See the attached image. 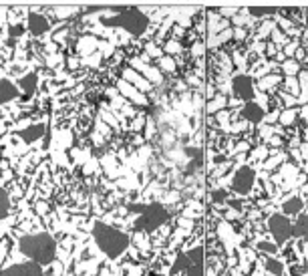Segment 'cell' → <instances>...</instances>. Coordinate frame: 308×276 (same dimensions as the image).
<instances>
[{
	"instance_id": "cell-1",
	"label": "cell",
	"mask_w": 308,
	"mask_h": 276,
	"mask_svg": "<svg viewBox=\"0 0 308 276\" xmlns=\"http://www.w3.org/2000/svg\"><path fill=\"white\" fill-rule=\"evenodd\" d=\"M19 250L39 266H47L57 258V242L49 232L27 234L19 240Z\"/></svg>"
},
{
	"instance_id": "cell-2",
	"label": "cell",
	"mask_w": 308,
	"mask_h": 276,
	"mask_svg": "<svg viewBox=\"0 0 308 276\" xmlns=\"http://www.w3.org/2000/svg\"><path fill=\"white\" fill-rule=\"evenodd\" d=\"M93 238H95L99 250L111 260H117L129 248V236L125 232H121L119 228H115L111 224H105V222L95 224Z\"/></svg>"
},
{
	"instance_id": "cell-3",
	"label": "cell",
	"mask_w": 308,
	"mask_h": 276,
	"mask_svg": "<svg viewBox=\"0 0 308 276\" xmlns=\"http://www.w3.org/2000/svg\"><path fill=\"white\" fill-rule=\"evenodd\" d=\"M105 25L107 27H119L133 37H141L147 31L149 19L145 17V13H141L139 9L133 7V9H121L119 15L113 17V19H107Z\"/></svg>"
},
{
	"instance_id": "cell-4",
	"label": "cell",
	"mask_w": 308,
	"mask_h": 276,
	"mask_svg": "<svg viewBox=\"0 0 308 276\" xmlns=\"http://www.w3.org/2000/svg\"><path fill=\"white\" fill-rule=\"evenodd\" d=\"M131 210L139 212L133 228L137 232H153L168 220V210L162 204H149V206H131Z\"/></svg>"
},
{
	"instance_id": "cell-5",
	"label": "cell",
	"mask_w": 308,
	"mask_h": 276,
	"mask_svg": "<svg viewBox=\"0 0 308 276\" xmlns=\"http://www.w3.org/2000/svg\"><path fill=\"white\" fill-rule=\"evenodd\" d=\"M0 276H43V266L29 260V262L13 264L5 270H0Z\"/></svg>"
},
{
	"instance_id": "cell-6",
	"label": "cell",
	"mask_w": 308,
	"mask_h": 276,
	"mask_svg": "<svg viewBox=\"0 0 308 276\" xmlns=\"http://www.w3.org/2000/svg\"><path fill=\"white\" fill-rule=\"evenodd\" d=\"M51 29V23H49V19H45L43 15H37V13H33L31 17H29V31L33 33V35H45L47 31Z\"/></svg>"
},
{
	"instance_id": "cell-7",
	"label": "cell",
	"mask_w": 308,
	"mask_h": 276,
	"mask_svg": "<svg viewBox=\"0 0 308 276\" xmlns=\"http://www.w3.org/2000/svg\"><path fill=\"white\" fill-rule=\"evenodd\" d=\"M123 81L125 83H131V87H135L137 91H149L151 89V83L147 79H143L141 75H137L135 71H131V69H125L123 71Z\"/></svg>"
},
{
	"instance_id": "cell-8",
	"label": "cell",
	"mask_w": 308,
	"mask_h": 276,
	"mask_svg": "<svg viewBox=\"0 0 308 276\" xmlns=\"http://www.w3.org/2000/svg\"><path fill=\"white\" fill-rule=\"evenodd\" d=\"M43 133H45V125L35 123V125H29V127H25V129L21 131V140H23L25 144H33V142L41 140Z\"/></svg>"
},
{
	"instance_id": "cell-9",
	"label": "cell",
	"mask_w": 308,
	"mask_h": 276,
	"mask_svg": "<svg viewBox=\"0 0 308 276\" xmlns=\"http://www.w3.org/2000/svg\"><path fill=\"white\" fill-rule=\"evenodd\" d=\"M17 95H19V89H17V85L13 81H9V79L0 81V105L17 99Z\"/></svg>"
},
{
	"instance_id": "cell-10",
	"label": "cell",
	"mask_w": 308,
	"mask_h": 276,
	"mask_svg": "<svg viewBox=\"0 0 308 276\" xmlns=\"http://www.w3.org/2000/svg\"><path fill=\"white\" fill-rule=\"evenodd\" d=\"M19 87H21L27 95H33V93L37 91V87H39V75H37V73H29V75L21 77Z\"/></svg>"
},
{
	"instance_id": "cell-11",
	"label": "cell",
	"mask_w": 308,
	"mask_h": 276,
	"mask_svg": "<svg viewBox=\"0 0 308 276\" xmlns=\"http://www.w3.org/2000/svg\"><path fill=\"white\" fill-rule=\"evenodd\" d=\"M119 91H121V93H123L125 97H131V99H133L135 103H145V99H143V95H141V93H139V91H137L135 87H131L129 83H125L123 79L119 81Z\"/></svg>"
},
{
	"instance_id": "cell-12",
	"label": "cell",
	"mask_w": 308,
	"mask_h": 276,
	"mask_svg": "<svg viewBox=\"0 0 308 276\" xmlns=\"http://www.w3.org/2000/svg\"><path fill=\"white\" fill-rule=\"evenodd\" d=\"M11 212V198L7 194V190L0 186V220H5Z\"/></svg>"
},
{
	"instance_id": "cell-13",
	"label": "cell",
	"mask_w": 308,
	"mask_h": 276,
	"mask_svg": "<svg viewBox=\"0 0 308 276\" xmlns=\"http://www.w3.org/2000/svg\"><path fill=\"white\" fill-rule=\"evenodd\" d=\"M25 35V27H21V25H13L11 27V31H9V37H11V41H17V39H21Z\"/></svg>"
},
{
	"instance_id": "cell-14",
	"label": "cell",
	"mask_w": 308,
	"mask_h": 276,
	"mask_svg": "<svg viewBox=\"0 0 308 276\" xmlns=\"http://www.w3.org/2000/svg\"><path fill=\"white\" fill-rule=\"evenodd\" d=\"M186 266H188V256L186 254H180L178 260H176V264H174V268H172V272H178V270H182Z\"/></svg>"
},
{
	"instance_id": "cell-15",
	"label": "cell",
	"mask_w": 308,
	"mask_h": 276,
	"mask_svg": "<svg viewBox=\"0 0 308 276\" xmlns=\"http://www.w3.org/2000/svg\"><path fill=\"white\" fill-rule=\"evenodd\" d=\"M188 276H204V272H202V264H190V268H188Z\"/></svg>"
},
{
	"instance_id": "cell-16",
	"label": "cell",
	"mask_w": 308,
	"mask_h": 276,
	"mask_svg": "<svg viewBox=\"0 0 308 276\" xmlns=\"http://www.w3.org/2000/svg\"><path fill=\"white\" fill-rule=\"evenodd\" d=\"M160 67H164V71H174V61L170 57H164L160 61Z\"/></svg>"
},
{
	"instance_id": "cell-17",
	"label": "cell",
	"mask_w": 308,
	"mask_h": 276,
	"mask_svg": "<svg viewBox=\"0 0 308 276\" xmlns=\"http://www.w3.org/2000/svg\"><path fill=\"white\" fill-rule=\"evenodd\" d=\"M166 51H168V53H176V51L180 53V45H178L176 41H172V43H168V45H166Z\"/></svg>"
},
{
	"instance_id": "cell-18",
	"label": "cell",
	"mask_w": 308,
	"mask_h": 276,
	"mask_svg": "<svg viewBox=\"0 0 308 276\" xmlns=\"http://www.w3.org/2000/svg\"><path fill=\"white\" fill-rule=\"evenodd\" d=\"M147 51H149V57H160V55H162V53H160L156 47H153V45H149V47H147Z\"/></svg>"
}]
</instances>
